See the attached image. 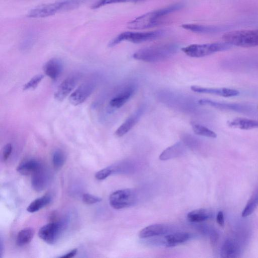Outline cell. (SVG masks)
<instances>
[{"label": "cell", "mask_w": 258, "mask_h": 258, "mask_svg": "<svg viewBox=\"0 0 258 258\" xmlns=\"http://www.w3.org/2000/svg\"><path fill=\"white\" fill-rule=\"evenodd\" d=\"M78 251L77 248H74L71 250L69 252L63 254L62 256H60L59 257L61 258H71L76 255Z\"/></svg>", "instance_id": "36"}, {"label": "cell", "mask_w": 258, "mask_h": 258, "mask_svg": "<svg viewBox=\"0 0 258 258\" xmlns=\"http://www.w3.org/2000/svg\"><path fill=\"white\" fill-rule=\"evenodd\" d=\"M170 230L169 226L165 224H154L142 229L139 233V236L141 238H149L167 234Z\"/></svg>", "instance_id": "17"}, {"label": "cell", "mask_w": 258, "mask_h": 258, "mask_svg": "<svg viewBox=\"0 0 258 258\" xmlns=\"http://www.w3.org/2000/svg\"><path fill=\"white\" fill-rule=\"evenodd\" d=\"M13 150V146L11 143L7 144L3 148L2 153V158L6 161L10 156Z\"/></svg>", "instance_id": "34"}, {"label": "cell", "mask_w": 258, "mask_h": 258, "mask_svg": "<svg viewBox=\"0 0 258 258\" xmlns=\"http://www.w3.org/2000/svg\"><path fill=\"white\" fill-rule=\"evenodd\" d=\"M238 251V245L234 240H226L221 250V256L224 257H232L236 256Z\"/></svg>", "instance_id": "24"}, {"label": "cell", "mask_w": 258, "mask_h": 258, "mask_svg": "<svg viewBox=\"0 0 258 258\" xmlns=\"http://www.w3.org/2000/svg\"><path fill=\"white\" fill-rule=\"evenodd\" d=\"M144 111V105L139 107L117 128L115 132V136L120 137L126 134L138 122Z\"/></svg>", "instance_id": "13"}, {"label": "cell", "mask_w": 258, "mask_h": 258, "mask_svg": "<svg viewBox=\"0 0 258 258\" xmlns=\"http://www.w3.org/2000/svg\"><path fill=\"white\" fill-rule=\"evenodd\" d=\"M185 151V146L182 142H178L167 148L160 155L161 160H167L182 155Z\"/></svg>", "instance_id": "19"}, {"label": "cell", "mask_w": 258, "mask_h": 258, "mask_svg": "<svg viewBox=\"0 0 258 258\" xmlns=\"http://www.w3.org/2000/svg\"><path fill=\"white\" fill-rule=\"evenodd\" d=\"M191 126L194 132L196 135L211 138H216L217 137V134L214 131L204 125L192 123Z\"/></svg>", "instance_id": "28"}, {"label": "cell", "mask_w": 258, "mask_h": 258, "mask_svg": "<svg viewBox=\"0 0 258 258\" xmlns=\"http://www.w3.org/2000/svg\"><path fill=\"white\" fill-rule=\"evenodd\" d=\"M135 90L136 87L134 84L125 86L110 100V107L116 109L122 107L131 98Z\"/></svg>", "instance_id": "11"}, {"label": "cell", "mask_w": 258, "mask_h": 258, "mask_svg": "<svg viewBox=\"0 0 258 258\" xmlns=\"http://www.w3.org/2000/svg\"><path fill=\"white\" fill-rule=\"evenodd\" d=\"M178 46L175 43H165L141 48L133 54L134 58L147 62L164 61L177 52Z\"/></svg>", "instance_id": "2"}, {"label": "cell", "mask_w": 258, "mask_h": 258, "mask_svg": "<svg viewBox=\"0 0 258 258\" xmlns=\"http://www.w3.org/2000/svg\"><path fill=\"white\" fill-rule=\"evenodd\" d=\"M31 175V185L35 190L41 191L46 187L50 176L48 172L43 166Z\"/></svg>", "instance_id": "15"}, {"label": "cell", "mask_w": 258, "mask_h": 258, "mask_svg": "<svg viewBox=\"0 0 258 258\" xmlns=\"http://www.w3.org/2000/svg\"><path fill=\"white\" fill-rule=\"evenodd\" d=\"M211 212L207 209H199L188 213L187 218L191 222H201L207 220L211 217Z\"/></svg>", "instance_id": "23"}, {"label": "cell", "mask_w": 258, "mask_h": 258, "mask_svg": "<svg viewBox=\"0 0 258 258\" xmlns=\"http://www.w3.org/2000/svg\"><path fill=\"white\" fill-rule=\"evenodd\" d=\"M128 2H135V0H98L92 6L91 8L97 9L109 4Z\"/></svg>", "instance_id": "31"}, {"label": "cell", "mask_w": 258, "mask_h": 258, "mask_svg": "<svg viewBox=\"0 0 258 258\" xmlns=\"http://www.w3.org/2000/svg\"><path fill=\"white\" fill-rule=\"evenodd\" d=\"M232 46L225 42L206 44H194L181 48L187 56L202 57L230 49Z\"/></svg>", "instance_id": "5"}, {"label": "cell", "mask_w": 258, "mask_h": 258, "mask_svg": "<svg viewBox=\"0 0 258 258\" xmlns=\"http://www.w3.org/2000/svg\"><path fill=\"white\" fill-rule=\"evenodd\" d=\"M101 198L90 194H84L82 196L83 202L88 205L94 204L101 202Z\"/></svg>", "instance_id": "33"}, {"label": "cell", "mask_w": 258, "mask_h": 258, "mask_svg": "<svg viewBox=\"0 0 258 258\" xmlns=\"http://www.w3.org/2000/svg\"><path fill=\"white\" fill-rule=\"evenodd\" d=\"M52 161L53 167L56 170L60 169L66 161L64 152L60 150H55L53 153Z\"/></svg>", "instance_id": "29"}, {"label": "cell", "mask_w": 258, "mask_h": 258, "mask_svg": "<svg viewBox=\"0 0 258 258\" xmlns=\"http://www.w3.org/2000/svg\"><path fill=\"white\" fill-rule=\"evenodd\" d=\"M181 27L188 31L199 34H212L221 30V27L199 24H183Z\"/></svg>", "instance_id": "20"}, {"label": "cell", "mask_w": 258, "mask_h": 258, "mask_svg": "<svg viewBox=\"0 0 258 258\" xmlns=\"http://www.w3.org/2000/svg\"><path fill=\"white\" fill-rule=\"evenodd\" d=\"M34 231L31 228H26L20 231L16 237V244L22 246L29 243L33 239Z\"/></svg>", "instance_id": "26"}, {"label": "cell", "mask_w": 258, "mask_h": 258, "mask_svg": "<svg viewBox=\"0 0 258 258\" xmlns=\"http://www.w3.org/2000/svg\"><path fill=\"white\" fill-rule=\"evenodd\" d=\"M44 74L53 80H56L61 75L63 70V63L57 58H52L43 65Z\"/></svg>", "instance_id": "16"}, {"label": "cell", "mask_w": 258, "mask_h": 258, "mask_svg": "<svg viewBox=\"0 0 258 258\" xmlns=\"http://www.w3.org/2000/svg\"><path fill=\"white\" fill-rule=\"evenodd\" d=\"M51 201V197L46 195L37 198L32 202L27 208V211L30 213L36 212L48 205Z\"/></svg>", "instance_id": "25"}, {"label": "cell", "mask_w": 258, "mask_h": 258, "mask_svg": "<svg viewBox=\"0 0 258 258\" xmlns=\"http://www.w3.org/2000/svg\"><path fill=\"white\" fill-rule=\"evenodd\" d=\"M165 31L157 30L146 32L124 31L117 35L108 43V46L112 47L122 41H128L134 43H140L152 41L163 35Z\"/></svg>", "instance_id": "4"}, {"label": "cell", "mask_w": 258, "mask_h": 258, "mask_svg": "<svg viewBox=\"0 0 258 258\" xmlns=\"http://www.w3.org/2000/svg\"><path fill=\"white\" fill-rule=\"evenodd\" d=\"M198 103L202 105L210 106L222 110H229L239 112H246L251 110V107L245 104L219 102L207 99L199 100Z\"/></svg>", "instance_id": "12"}, {"label": "cell", "mask_w": 258, "mask_h": 258, "mask_svg": "<svg viewBox=\"0 0 258 258\" xmlns=\"http://www.w3.org/2000/svg\"><path fill=\"white\" fill-rule=\"evenodd\" d=\"M141 1H143V0H135V2Z\"/></svg>", "instance_id": "38"}, {"label": "cell", "mask_w": 258, "mask_h": 258, "mask_svg": "<svg viewBox=\"0 0 258 258\" xmlns=\"http://www.w3.org/2000/svg\"><path fill=\"white\" fill-rule=\"evenodd\" d=\"M258 205V189L252 196L242 212L241 216L246 217L253 212Z\"/></svg>", "instance_id": "27"}, {"label": "cell", "mask_w": 258, "mask_h": 258, "mask_svg": "<svg viewBox=\"0 0 258 258\" xmlns=\"http://www.w3.org/2000/svg\"><path fill=\"white\" fill-rule=\"evenodd\" d=\"M95 85L91 82L83 83L79 86L70 96V102L74 106H77L83 103L92 94Z\"/></svg>", "instance_id": "9"}, {"label": "cell", "mask_w": 258, "mask_h": 258, "mask_svg": "<svg viewBox=\"0 0 258 258\" xmlns=\"http://www.w3.org/2000/svg\"><path fill=\"white\" fill-rule=\"evenodd\" d=\"M72 5L70 1H67L43 4L31 10L27 16L28 17L32 18L47 17L69 9Z\"/></svg>", "instance_id": "6"}, {"label": "cell", "mask_w": 258, "mask_h": 258, "mask_svg": "<svg viewBox=\"0 0 258 258\" xmlns=\"http://www.w3.org/2000/svg\"><path fill=\"white\" fill-rule=\"evenodd\" d=\"M191 90L197 93L218 95L224 97H230L239 95V92L233 89L227 88H207L198 86H191Z\"/></svg>", "instance_id": "14"}, {"label": "cell", "mask_w": 258, "mask_h": 258, "mask_svg": "<svg viewBox=\"0 0 258 258\" xmlns=\"http://www.w3.org/2000/svg\"><path fill=\"white\" fill-rule=\"evenodd\" d=\"M113 173L111 166L103 168L95 173V178L99 180H103Z\"/></svg>", "instance_id": "32"}, {"label": "cell", "mask_w": 258, "mask_h": 258, "mask_svg": "<svg viewBox=\"0 0 258 258\" xmlns=\"http://www.w3.org/2000/svg\"><path fill=\"white\" fill-rule=\"evenodd\" d=\"M43 78L44 75L42 74L34 76L23 86V90L25 91L36 88Z\"/></svg>", "instance_id": "30"}, {"label": "cell", "mask_w": 258, "mask_h": 258, "mask_svg": "<svg viewBox=\"0 0 258 258\" xmlns=\"http://www.w3.org/2000/svg\"><path fill=\"white\" fill-rule=\"evenodd\" d=\"M43 165L39 161L35 159H27L22 162L17 167V171L22 175H32Z\"/></svg>", "instance_id": "18"}, {"label": "cell", "mask_w": 258, "mask_h": 258, "mask_svg": "<svg viewBox=\"0 0 258 258\" xmlns=\"http://www.w3.org/2000/svg\"><path fill=\"white\" fill-rule=\"evenodd\" d=\"M137 201V195L131 189L117 190L109 196V204L111 207L119 210L129 207L135 204Z\"/></svg>", "instance_id": "7"}, {"label": "cell", "mask_w": 258, "mask_h": 258, "mask_svg": "<svg viewBox=\"0 0 258 258\" xmlns=\"http://www.w3.org/2000/svg\"><path fill=\"white\" fill-rule=\"evenodd\" d=\"M64 222H51L42 226L38 231L39 237L49 244L56 242L64 227Z\"/></svg>", "instance_id": "8"}, {"label": "cell", "mask_w": 258, "mask_h": 258, "mask_svg": "<svg viewBox=\"0 0 258 258\" xmlns=\"http://www.w3.org/2000/svg\"><path fill=\"white\" fill-rule=\"evenodd\" d=\"M229 127L241 130H251L258 128V120L246 118H235L227 122Z\"/></svg>", "instance_id": "21"}, {"label": "cell", "mask_w": 258, "mask_h": 258, "mask_svg": "<svg viewBox=\"0 0 258 258\" xmlns=\"http://www.w3.org/2000/svg\"><path fill=\"white\" fill-rule=\"evenodd\" d=\"M1 245V247H0V249H1V250H0V252H1V256L2 257V254H3V242H2V240H1V245Z\"/></svg>", "instance_id": "37"}, {"label": "cell", "mask_w": 258, "mask_h": 258, "mask_svg": "<svg viewBox=\"0 0 258 258\" xmlns=\"http://www.w3.org/2000/svg\"><path fill=\"white\" fill-rule=\"evenodd\" d=\"M79 80L78 74L70 75L60 84L54 94V98L58 101H63L77 85Z\"/></svg>", "instance_id": "10"}, {"label": "cell", "mask_w": 258, "mask_h": 258, "mask_svg": "<svg viewBox=\"0 0 258 258\" xmlns=\"http://www.w3.org/2000/svg\"><path fill=\"white\" fill-rule=\"evenodd\" d=\"M216 220L218 224L221 226H223L224 225V217L222 211H219L216 217Z\"/></svg>", "instance_id": "35"}, {"label": "cell", "mask_w": 258, "mask_h": 258, "mask_svg": "<svg viewBox=\"0 0 258 258\" xmlns=\"http://www.w3.org/2000/svg\"><path fill=\"white\" fill-rule=\"evenodd\" d=\"M183 7L184 4L180 2L148 12L129 22L127 27L131 29L141 30L156 27L162 23L166 16Z\"/></svg>", "instance_id": "1"}, {"label": "cell", "mask_w": 258, "mask_h": 258, "mask_svg": "<svg viewBox=\"0 0 258 258\" xmlns=\"http://www.w3.org/2000/svg\"><path fill=\"white\" fill-rule=\"evenodd\" d=\"M222 39L232 46L242 47L258 46V28L227 32L223 34Z\"/></svg>", "instance_id": "3"}, {"label": "cell", "mask_w": 258, "mask_h": 258, "mask_svg": "<svg viewBox=\"0 0 258 258\" xmlns=\"http://www.w3.org/2000/svg\"><path fill=\"white\" fill-rule=\"evenodd\" d=\"M190 237L186 232H175L165 236L164 244L166 246L172 247L187 241Z\"/></svg>", "instance_id": "22"}]
</instances>
